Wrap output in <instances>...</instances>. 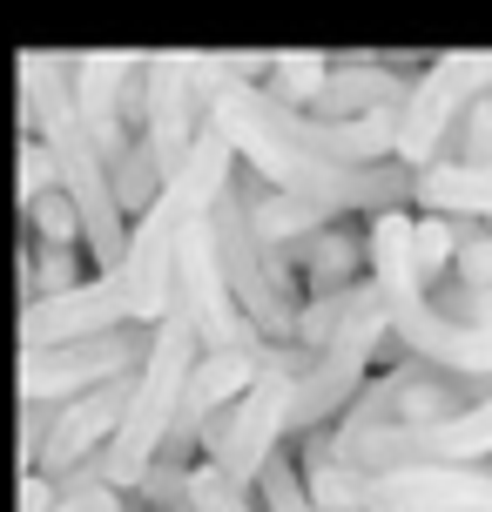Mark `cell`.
<instances>
[{"mask_svg": "<svg viewBox=\"0 0 492 512\" xmlns=\"http://www.w3.org/2000/svg\"><path fill=\"white\" fill-rule=\"evenodd\" d=\"M142 61L149 54H75V115L108 169L149 142L142 128Z\"/></svg>", "mask_w": 492, "mask_h": 512, "instance_id": "10", "label": "cell"}, {"mask_svg": "<svg viewBox=\"0 0 492 512\" xmlns=\"http://www.w3.org/2000/svg\"><path fill=\"white\" fill-rule=\"evenodd\" d=\"M176 310L189 317L196 351H209V358H250V364H257L263 351H270V337L243 317L230 277H223V263H216L209 209L182 230V243H176Z\"/></svg>", "mask_w": 492, "mask_h": 512, "instance_id": "7", "label": "cell"}, {"mask_svg": "<svg viewBox=\"0 0 492 512\" xmlns=\"http://www.w3.org/2000/svg\"><path fill=\"white\" fill-rule=\"evenodd\" d=\"M479 95H492V48H452L439 61H425L405 88V108H398L391 162H405L412 176L432 169L452 149V135H459V122L472 115Z\"/></svg>", "mask_w": 492, "mask_h": 512, "instance_id": "6", "label": "cell"}, {"mask_svg": "<svg viewBox=\"0 0 492 512\" xmlns=\"http://www.w3.org/2000/svg\"><path fill=\"white\" fill-rule=\"evenodd\" d=\"M250 189H257V182L243 176V169H236V176L216 189V203H209V236H216V263H223V277H230L243 317H250V324H257L270 344H290V324H297L304 290H297V277H290L284 256H277V250L257 236Z\"/></svg>", "mask_w": 492, "mask_h": 512, "instance_id": "4", "label": "cell"}, {"mask_svg": "<svg viewBox=\"0 0 492 512\" xmlns=\"http://www.w3.org/2000/svg\"><path fill=\"white\" fill-rule=\"evenodd\" d=\"M250 492H257V512H324L311 492H304V472H297V459H290V445L263 459V472L250 479Z\"/></svg>", "mask_w": 492, "mask_h": 512, "instance_id": "16", "label": "cell"}, {"mask_svg": "<svg viewBox=\"0 0 492 512\" xmlns=\"http://www.w3.org/2000/svg\"><path fill=\"white\" fill-rule=\"evenodd\" d=\"M122 324H135V317H129V297H122L115 270H88L68 290L21 304V351H34V344H68V337H95V331H122Z\"/></svg>", "mask_w": 492, "mask_h": 512, "instance_id": "11", "label": "cell"}, {"mask_svg": "<svg viewBox=\"0 0 492 512\" xmlns=\"http://www.w3.org/2000/svg\"><path fill=\"white\" fill-rule=\"evenodd\" d=\"M209 81H216V54L176 48V54H149L142 61V128H149V149H156L162 176L209 128Z\"/></svg>", "mask_w": 492, "mask_h": 512, "instance_id": "9", "label": "cell"}, {"mask_svg": "<svg viewBox=\"0 0 492 512\" xmlns=\"http://www.w3.org/2000/svg\"><path fill=\"white\" fill-rule=\"evenodd\" d=\"M142 351H149L142 324L68 337V344H34V351H21V405H61V398H81L108 378H135Z\"/></svg>", "mask_w": 492, "mask_h": 512, "instance_id": "8", "label": "cell"}, {"mask_svg": "<svg viewBox=\"0 0 492 512\" xmlns=\"http://www.w3.org/2000/svg\"><path fill=\"white\" fill-rule=\"evenodd\" d=\"M230 176H236V149L216 135V128H203V135L189 142V155L162 176V189L135 209L115 283H122L129 317L142 324V331L169 317V304H176V243H182V230L216 203V189H223Z\"/></svg>", "mask_w": 492, "mask_h": 512, "instance_id": "2", "label": "cell"}, {"mask_svg": "<svg viewBox=\"0 0 492 512\" xmlns=\"http://www.w3.org/2000/svg\"><path fill=\"white\" fill-rule=\"evenodd\" d=\"M176 506L182 512H257V492L223 479L209 459H196V465H182V499Z\"/></svg>", "mask_w": 492, "mask_h": 512, "instance_id": "14", "label": "cell"}, {"mask_svg": "<svg viewBox=\"0 0 492 512\" xmlns=\"http://www.w3.org/2000/svg\"><path fill=\"white\" fill-rule=\"evenodd\" d=\"M364 277L385 304V324H391V344H405L418 364H432L445 378H472V384H492V310L479 324H459L432 304V290L418 277L412 263V209H385L371 216L364 230Z\"/></svg>", "mask_w": 492, "mask_h": 512, "instance_id": "1", "label": "cell"}, {"mask_svg": "<svg viewBox=\"0 0 492 512\" xmlns=\"http://www.w3.org/2000/svg\"><path fill=\"white\" fill-rule=\"evenodd\" d=\"M459 243H466V223H452V216H412V263H418V277H425V283L452 277Z\"/></svg>", "mask_w": 492, "mask_h": 512, "instance_id": "15", "label": "cell"}, {"mask_svg": "<svg viewBox=\"0 0 492 512\" xmlns=\"http://www.w3.org/2000/svg\"><path fill=\"white\" fill-rule=\"evenodd\" d=\"M412 209L492 230V162H452V155H439L432 169L412 176Z\"/></svg>", "mask_w": 492, "mask_h": 512, "instance_id": "12", "label": "cell"}, {"mask_svg": "<svg viewBox=\"0 0 492 512\" xmlns=\"http://www.w3.org/2000/svg\"><path fill=\"white\" fill-rule=\"evenodd\" d=\"M284 263H290V277H297L304 297H331V290H344V283L364 277V236H351V230H337V223H331V230L304 236Z\"/></svg>", "mask_w": 492, "mask_h": 512, "instance_id": "13", "label": "cell"}, {"mask_svg": "<svg viewBox=\"0 0 492 512\" xmlns=\"http://www.w3.org/2000/svg\"><path fill=\"white\" fill-rule=\"evenodd\" d=\"M196 358H203V351H196V331H189V317L169 304V317L149 324V351H142V371H135V384H129L122 425H115V438L88 459L95 486L122 492V499L142 486V472H149V465L162 459V445H169L182 378H189V364H196Z\"/></svg>", "mask_w": 492, "mask_h": 512, "instance_id": "3", "label": "cell"}, {"mask_svg": "<svg viewBox=\"0 0 492 512\" xmlns=\"http://www.w3.org/2000/svg\"><path fill=\"white\" fill-rule=\"evenodd\" d=\"M304 364H311L304 344H270V351L257 358V378L243 384V398L209 425L203 459L216 465L223 479L250 486V479L263 472V459L290 445V384H297Z\"/></svg>", "mask_w": 492, "mask_h": 512, "instance_id": "5", "label": "cell"}]
</instances>
